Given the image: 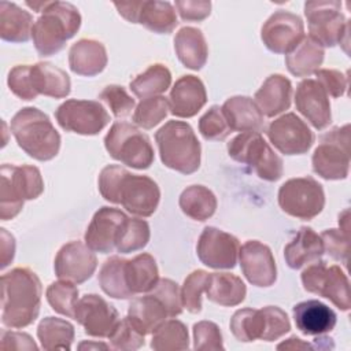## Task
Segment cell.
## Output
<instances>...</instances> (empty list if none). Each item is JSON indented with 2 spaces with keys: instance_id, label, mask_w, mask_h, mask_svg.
Listing matches in <instances>:
<instances>
[{
  "instance_id": "60d3db41",
  "label": "cell",
  "mask_w": 351,
  "mask_h": 351,
  "mask_svg": "<svg viewBox=\"0 0 351 351\" xmlns=\"http://www.w3.org/2000/svg\"><path fill=\"white\" fill-rule=\"evenodd\" d=\"M151 348L156 351H176L189 348V335L184 322L178 319L165 321L151 339Z\"/></svg>"
},
{
  "instance_id": "816d5d0a",
  "label": "cell",
  "mask_w": 351,
  "mask_h": 351,
  "mask_svg": "<svg viewBox=\"0 0 351 351\" xmlns=\"http://www.w3.org/2000/svg\"><path fill=\"white\" fill-rule=\"evenodd\" d=\"M195 350H223L222 333L219 326L211 321H199L193 325Z\"/></svg>"
},
{
  "instance_id": "cb8c5ba5",
  "label": "cell",
  "mask_w": 351,
  "mask_h": 351,
  "mask_svg": "<svg viewBox=\"0 0 351 351\" xmlns=\"http://www.w3.org/2000/svg\"><path fill=\"white\" fill-rule=\"evenodd\" d=\"M292 314L296 328L306 336L325 335L333 330L337 321L336 313L315 299L295 304Z\"/></svg>"
},
{
  "instance_id": "836d02e7",
  "label": "cell",
  "mask_w": 351,
  "mask_h": 351,
  "mask_svg": "<svg viewBox=\"0 0 351 351\" xmlns=\"http://www.w3.org/2000/svg\"><path fill=\"white\" fill-rule=\"evenodd\" d=\"M125 278L133 296L148 293L159 281V270L155 258L149 254H138L132 259H126Z\"/></svg>"
},
{
  "instance_id": "30bf717a",
  "label": "cell",
  "mask_w": 351,
  "mask_h": 351,
  "mask_svg": "<svg viewBox=\"0 0 351 351\" xmlns=\"http://www.w3.org/2000/svg\"><path fill=\"white\" fill-rule=\"evenodd\" d=\"M280 208L298 219H313L325 206L322 185L313 177H296L285 181L278 189Z\"/></svg>"
},
{
  "instance_id": "d4e9b609",
  "label": "cell",
  "mask_w": 351,
  "mask_h": 351,
  "mask_svg": "<svg viewBox=\"0 0 351 351\" xmlns=\"http://www.w3.org/2000/svg\"><path fill=\"white\" fill-rule=\"evenodd\" d=\"M292 84L282 74L269 75L254 95V101L262 115L273 118L291 107Z\"/></svg>"
},
{
  "instance_id": "7402d4cb",
  "label": "cell",
  "mask_w": 351,
  "mask_h": 351,
  "mask_svg": "<svg viewBox=\"0 0 351 351\" xmlns=\"http://www.w3.org/2000/svg\"><path fill=\"white\" fill-rule=\"evenodd\" d=\"M296 110L318 130L332 122L329 96L324 88L311 78L300 81L295 92Z\"/></svg>"
},
{
  "instance_id": "b9f144b4",
  "label": "cell",
  "mask_w": 351,
  "mask_h": 351,
  "mask_svg": "<svg viewBox=\"0 0 351 351\" xmlns=\"http://www.w3.org/2000/svg\"><path fill=\"white\" fill-rule=\"evenodd\" d=\"M151 237L149 225L144 219L126 218L118 232L115 250L121 254H130L143 250Z\"/></svg>"
},
{
  "instance_id": "44dd1931",
  "label": "cell",
  "mask_w": 351,
  "mask_h": 351,
  "mask_svg": "<svg viewBox=\"0 0 351 351\" xmlns=\"http://www.w3.org/2000/svg\"><path fill=\"white\" fill-rule=\"evenodd\" d=\"M128 215L114 207L103 206L92 217L86 228L85 244L95 252L110 254L115 250L118 232Z\"/></svg>"
},
{
  "instance_id": "db71d44e",
  "label": "cell",
  "mask_w": 351,
  "mask_h": 351,
  "mask_svg": "<svg viewBox=\"0 0 351 351\" xmlns=\"http://www.w3.org/2000/svg\"><path fill=\"white\" fill-rule=\"evenodd\" d=\"M7 85L21 100H34L37 97L30 84V64H16L12 67L7 77Z\"/></svg>"
},
{
  "instance_id": "11a10c76",
  "label": "cell",
  "mask_w": 351,
  "mask_h": 351,
  "mask_svg": "<svg viewBox=\"0 0 351 351\" xmlns=\"http://www.w3.org/2000/svg\"><path fill=\"white\" fill-rule=\"evenodd\" d=\"M315 81L324 88L328 96L332 97H341L348 85L347 75L339 70L333 69H318L315 73Z\"/></svg>"
},
{
  "instance_id": "e575fe53",
  "label": "cell",
  "mask_w": 351,
  "mask_h": 351,
  "mask_svg": "<svg viewBox=\"0 0 351 351\" xmlns=\"http://www.w3.org/2000/svg\"><path fill=\"white\" fill-rule=\"evenodd\" d=\"M325 51L308 36L285 55V64L288 71L295 77H310L314 74L324 62Z\"/></svg>"
},
{
  "instance_id": "ac0fdd59",
  "label": "cell",
  "mask_w": 351,
  "mask_h": 351,
  "mask_svg": "<svg viewBox=\"0 0 351 351\" xmlns=\"http://www.w3.org/2000/svg\"><path fill=\"white\" fill-rule=\"evenodd\" d=\"M74 319L92 337H108L119 322L117 308L96 293H86L78 299Z\"/></svg>"
},
{
  "instance_id": "ffe728a7",
  "label": "cell",
  "mask_w": 351,
  "mask_h": 351,
  "mask_svg": "<svg viewBox=\"0 0 351 351\" xmlns=\"http://www.w3.org/2000/svg\"><path fill=\"white\" fill-rule=\"evenodd\" d=\"M239 262L244 277L255 287H271L277 280V266L271 250L258 241L248 240L239 250Z\"/></svg>"
},
{
  "instance_id": "c3c4849f",
  "label": "cell",
  "mask_w": 351,
  "mask_h": 351,
  "mask_svg": "<svg viewBox=\"0 0 351 351\" xmlns=\"http://www.w3.org/2000/svg\"><path fill=\"white\" fill-rule=\"evenodd\" d=\"M199 132L206 140H225L232 132L228 126L222 108L211 106L199 119Z\"/></svg>"
},
{
  "instance_id": "484cf974",
  "label": "cell",
  "mask_w": 351,
  "mask_h": 351,
  "mask_svg": "<svg viewBox=\"0 0 351 351\" xmlns=\"http://www.w3.org/2000/svg\"><path fill=\"white\" fill-rule=\"evenodd\" d=\"M107 62L104 44L93 38H81L69 51V66L77 75L95 77L106 69Z\"/></svg>"
},
{
  "instance_id": "6f0895ef",
  "label": "cell",
  "mask_w": 351,
  "mask_h": 351,
  "mask_svg": "<svg viewBox=\"0 0 351 351\" xmlns=\"http://www.w3.org/2000/svg\"><path fill=\"white\" fill-rule=\"evenodd\" d=\"M0 348L4 351L8 350H37V344L34 343L33 337L23 332H14V330H4L1 333Z\"/></svg>"
},
{
  "instance_id": "7c38bea8",
  "label": "cell",
  "mask_w": 351,
  "mask_h": 351,
  "mask_svg": "<svg viewBox=\"0 0 351 351\" xmlns=\"http://www.w3.org/2000/svg\"><path fill=\"white\" fill-rule=\"evenodd\" d=\"M55 118L63 130L82 136H95L110 122V114L96 100L69 99L56 108Z\"/></svg>"
},
{
  "instance_id": "f546056e",
  "label": "cell",
  "mask_w": 351,
  "mask_h": 351,
  "mask_svg": "<svg viewBox=\"0 0 351 351\" xmlns=\"http://www.w3.org/2000/svg\"><path fill=\"white\" fill-rule=\"evenodd\" d=\"M174 51L178 60L191 70H200L208 56L204 34L193 26L181 27L174 36Z\"/></svg>"
},
{
  "instance_id": "d6986e66",
  "label": "cell",
  "mask_w": 351,
  "mask_h": 351,
  "mask_svg": "<svg viewBox=\"0 0 351 351\" xmlns=\"http://www.w3.org/2000/svg\"><path fill=\"white\" fill-rule=\"evenodd\" d=\"M97 267L95 252L82 241L73 240L58 251L53 261V270L59 280L74 282L75 285L88 281Z\"/></svg>"
},
{
  "instance_id": "5bb4252c",
  "label": "cell",
  "mask_w": 351,
  "mask_h": 351,
  "mask_svg": "<svg viewBox=\"0 0 351 351\" xmlns=\"http://www.w3.org/2000/svg\"><path fill=\"white\" fill-rule=\"evenodd\" d=\"M114 7L128 22L140 23L145 29L158 34H169L178 25L176 10L169 1H115Z\"/></svg>"
},
{
  "instance_id": "4316f807",
  "label": "cell",
  "mask_w": 351,
  "mask_h": 351,
  "mask_svg": "<svg viewBox=\"0 0 351 351\" xmlns=\"http://www.w3.org/2000/svg\"><path fill=\"white\" fill-rule=\"evenodd\" d=\"M30 84L36 96L44 95L53 99H63L71 90L69 74L49 62L30 64Z\"/></svg>"
},
{
  "instance_id": "d6a6232c",
  "label": "cell",
  "mask_w": 351,
  "mask_h": 351,
  "mask_svg": "<svg viewBox=\"0 0 351 351\" xmlns=\"http://www.w3.org/2000/svg\"><path fill=\"white\" fill-rule=\"evenodd\" d=\"M207 299L223 307L240 304L247 295L243 280L230 273H210L206 287Z\"/></svg>"
},
{
  "instance_id": "f6af8a7d",
  "label": "cell",
  "mask_w": 351,
  "mask_h": 351,
  "mask_svg": "<svg viewBox=\"0 0 351 351\" xmlns=\"http://www.w3.org/2000/svg\"><path fill=\"white\" fill-rule=\"evenodd\" d=\"M208 274L206 270H193L185 280L181 288V299L184 307L192 313L197 314L202 311V295L206 291Z\"/></svg>"
},
{
  "instance_id": "9c48e42d",
  "label": "cell",
  "mask_w": 351,
  "mask_h": 351,
  "mask_svg": "<svg viewBox=\"0 0 351 351\" xmlns=\"http://www.w3.org/2000/svg\"><path fill=\"white\" fill-rule=\"evenodd\" d=\"M315 174L328 181L344 180L350 171V125L336 126L321 136L311 156Z\"/></svg>"
},
{
  "instance_id": "bcb514c9",
  "label": "cell",
  "mask_w": 351,
  "mask_h": 351,
  "mask_svg": "<svg viewBox=\"0 0 351 351\" xmlns=\"http://www.w3.org/2000/svg\"><path fill=\"white\" fill-rule=\"evenodd\" d=\"M99 99L107 104V107L115 118L129 117L136 106L134 99L126 92V89L122 85L117 84L107 85L99 93Z\"/></svg>"
},
{
  "instance_id": "f5cc1de1",
  "label": "cell",
  "mask_w": 351,
  "mask_h": 351,
  "mask_svg": "<svg viewBox=\"0 0 351 351\" xmlns=\"http://www.w3.org/2000/svg\"><path fill=\"white\" fill-rule=\"evenodd\" d=\"M324 243V251L333 258L340 261L344 266L348 263V233L341 229H326L321 234Z\"/></svg>"
},
{
  "instance_id": "9a60e30c",
  "label": "cell",
  "mask_w": 351,
  "mask_h": 351,
  "mask_svg": "<svg viewBox=\"0 0 351 351\" xmlns=\"http://www.w3.org/2000/svg\"><path fill=\"white\" fill-rule=\"evenodd\" d=\"M304 37V25L299 15L278 10L271 14L261 29V40L274 53H289Z\"/></svg>"
},
{
  "instance_id": "2e32d148",
  "label": "cell",
  "mask_w": 351,
  "mask_h": 351,
  "mask_svg": "<svg viewBox=\"0 0 351 351\" xmlns=\"http://www.w3.org/2000/svg\"><path fill=\"white\" fill-rule=\"evenodd\" d=\"M266 136L284 155L306 154L314 143V133L295 112H287L271 121L266 129Z\"/></svg>"
},
{
  "instance_id": "6da1fadb",
  "label": "cell",
  "mask_w": 351,
  "mask_h": 351,
  "mask_svg": "<svg viewBox=\"0 0 351 351\" xmlns=\"http://www.w3.org/2000/svg\"><path fill=\"white\" fill-rule=\"evenodd\" d=\"M43 285L29 267H15L1 276V324L7 328L32 325L41 307Z\"/></svg>"
},
{
  "instance_id": "681fc988",
  "label": "cell",
  "mask_w": 351,
  "mask_h": 351,
  "mask_svg": "<svg viewBox=\"0 0 351 351\" xmlns=\"http://www.w3.org/2000/svg\"><path fill=\"white\" fill-rule=\"evenodd\" d=\"M154 295L166 307L169 317H177L182 313V299L178 284L170 278H159L156 285L148 292Z\"/></svg>"
},
{
  "instance_id": "52a82bcc",
  "label": "cell",
  "mask_w": 351,
  "mask_h": 351,
  "mask_svg": "<svg viewBox=\"0 0 351 351\" xmlns=\"http://www.w3.org/2000/svg\"><path fill=\"white\" fill-rule=\"evenodd\" d=\"M108 155L137 170L148 169L155 158L149 137L129 122H115L104 137Z\"/></svg>"
},
{
  "instance_id": "d590c367",
  "label": "cell",
  "mask_w": 351,
  "mask_h": 351,
  "mask_svg": "<svg viewBox=\"0 0 351 351\" xmlns=\"http://www.w3.org/2000/svg\"><path fill=\"white\" fill-rule=\"evenodd\" d=\"M181 211L193 221H206L215 214L218 202L211 189L204 185L186 186L178 199Z\"/></svg>"
},
{
  "instance_id": "8fae6325",
  "label": "cell",
  "mask_w": 351,
  "mask_h": 351,
  "mask_svg": "<svg viewBox=\"0 0 351 351\" xmlns=\"http://www.w3.org/2000/svg\"><path fill=\"white\" fill-rule=\"evenodd\" d=\"M300 278L307 292L329 299L341 311L351 308L348 277L340 266H326L321 261L313 262L302 271Z\"/></svg>"
},
{
  "instance_id": "277c9868",
  "label": "cell",
  "mask_w": 351,
  "mask_h": 351,
  "mask_svg": "<svg viewBox=\"0 0 351 351\" xmlns=\"http://www.w3.org/2000/svg\"><path fill=\"white\" fill-rule=\"evenodd\" d=\"M162 163L181 174H192L200 167L202 147L192 129L184 121H169L156 133Z\"/></svg>"
},
{
  "instance_id": "94428289",
  "label": "cell",
  "mask_w": 351,
  "mask_h": 351,
  "mask_svg": "<svg viewBox=\"0 0 351 351\" xmlns=\"http://www.w3.org/2000/svg\"><path fill=\"white\" fill-rule=\"evenodd\" d=\"M313 347L314 350H333V339L325 335H318V337H315L313 341Z\"/></svg>"
},
{
  "instance_id": "ba28073f",
  "label": "cell",
  "mask_w": 351,
  "mask_h": 351,
  "mask_svg": "<svg viewBox=\"0 0 351 351\" xmlns=\"http://www.w3.org/2000/svg\"><path fill=\"white\" fill-rule=\"evenodd\" d=\"M304 16L308 25L310 38L324 47L348 44L350 23L341 12L337 0H317L304 3Z\"/></svg>"
},
{
  "instance_id": "7a4b0ae2",
  "label": "cell",
  "mask_w": 351,
  "mask_h": 351,
  "mask_svg": "<svg viewBox=\"0 0 351 351\" xmlns=\"http://www.w3.org/2000/svg\"><path fill=\"white\" fill-rule=\"evenodd\" d=\"M10 130L30 158L47 162L53 159L60 149V134L49 117L36 107L21 108L11 119Z\"/></svg>"
},
{
  "instance_id": "74e56055",
  "label": "cell",
  "mask_w": 351,
  "mask_h": 351,
  "mask_svg": "<svg viewBox=\"0 0 351 351\" xmlns=\"http://www.w3.org/2000/svg\"><path fill=\"white\" fill-rule=\"evenodd\" d=\"M74 326L58 317H45L37 326V337L44 350H71Z\"/></svg>"
},
{
  "instance_id": "3957f363",
  "label": "cell",
  "mask_w": 351,
  "mask_h": 351,
  "mask_svg": "<svg viewBox=\"0 0 351 351\" xmlns=\"http://www.w3.org/2000/svg\"><path fill=\"white\" fill-rule=\"evenodd\" d=\"M81 27V14L67 1H48L33 25L32 38L40 56H52L64 48Z\"/></svg>"
},
{
  "instance_id": "e0dca14e",
  "label": "cell",
  "mask_w": 351,
  "mask_h": 351,
  "mask_svg": "<svg viewBox=\"0 0 351 351\" xmlns=\"http://www.w3.org/2000/svg\"><path fill=\"white\" fill-rule=\"evenodd\" d=\"M240 244L237 237L214 226H206L196 244L199 261L211 269H233L237 263Z\"/></svg>"
},
{
  "instance_id": "f907efd6",
  "label": "cell",
  "mask_w": 351,
  "mask_h": 351,
  "mask_svg": "<svg viewBox=\"0 0 351 351\" xmlns=\"http://www.w3.org/2000/svg\"><path fill=\"white\" fill-rule=\"evenodd\" d=\"M265 318L263 341H274L291 330V322L287 313L277 306H266L261 308Z\"/></svg>"
},
{
  "instance_id": "680465c9",
  "label": "cell",
  "mask_w": 351,
  "mask_h": 351,
  "mask_svg": "<svg viewBox=\"0 0 351 351\" xmlns=\"http://www.w3.org/2000/svg\"><path fill=\"white\" fill-rule=\"evenodd\" d=\"M15 256V239L4 228L0 229V267L5 269Z\"/></svg>"
},
{
  "instance_id": "83f0119b",
  "label": "cell",
  "mask_w": 351,
  "mask_h": 351,
  "mask_svg": "<svg viewBox=\"0 0 351 351\" xmlns=\"http://www.w3.org/2000/svg\"><path fill=\"white\" fill-rule=\"evenodd\" d=\"M324 243L319 234L310 226H302L295 237L285 245L284 258L287 265L298 270L306 265L319 261L324 255Z\"/></svg>"
},
{
  "instance_id": "7dc6e473",
  "label": "cell",
  "mask_w": 351,
  "mask_h": 351,
  "mask_svg": "<svg viewBox=\"0 0 351 351\" xmlns=\"http://www.w3.org/2000/svg\"><path fill=\"white\" fill-rule=\"evenodd\" d=\"M144 335L140 333L128 317L119 319L118 325L108 336L111 347L121 351H134L144 346Z\"/></svg>"
},
{
  "instance_id": "4fadbf2b",
  "label": "cell",
  "mask_w": 351,
  "mask_h": 351,
  "mask_svg": "<svg viewBox=\"0 0 351 351\" xmlns=\"http://www.w3.org/2000/svg\"><path fill=\"white\" fill-rule=\"evenodd\" d=\"M160 200L158 184L148 176L125 171L117 189L115 204H121L126 211L137 217H151Z\"/></svg>"
},
{
  "instance_id": "1f68e13d",
  "label": "cell",
  "mask_w": 351,
  "mask_h": 351,
  "mask_svg": "<svg viewBox=\"0 0 351 351\" xmlns=\"http://www.w3.org/2000/svg\"><path fill=\"white\" fill-rule=\"evenodd\" d=\"M33 16L15 3L0 1V37L8 43H26L32 37Z\"/></svg>"
},
{
  "instance_id": "ab89813d",
  "label": "cell",
  "mask_w": 351,
  "mask_h": 351,
  "mask_svg": "<svg viewBox=\"0 0 351 351\" xmlns=\"http://www.w3.org/2000/svg\"><path fill=\"white\" fill-rule=\"evenodd\" d=\"M230 332L243 343L261 340L265 329V318L262 310L256 308H240L230 318Z\"/></svg>"
},
{
  "instance_id": "8d00e7d4",
  "label": "cell",
  "mask_w": 351,
  "mask_h": 351,
  "mask_svg": "<svg viewBox=\"0 0 351 351\" xmlns=\"http://www.w3.org/2000/svg\"><path fill=\"white\" fill-rule=\"evenodd\" d=\"M171 73L162 63H154L148 66L143 73H140L133 81H130L129 88L138 99H148L154 96H160L170 88Z\"/></svg>"
},
{
  "instance_id": "7bdbcfd3",
  "label": "cell",
  "mask_w": 351,
  "mask_h": 351,
  "mask_svg": "<svg viewBox=\"0 0 351 351\" xmlns=\"http://www.w3.org/2000/svg\"><path fill=\"white\" fill-rule=\"evenodd\" d=\"M45 296L53 311L60 315L74 318L75 306L78 302V288L74 282L66 280L53 281L48 285Z\"/></svg>"
},
{
  "instance_id": "f35d334b",
  "label": "cell",
  "mask_w": 351,
  "mask_h": 351,
  "mask_svg": "<svg viewBox=\"0 0 351 351\" xmlns=\"http://www.w3.org/2000/svg\"><path fill=\"white\" fill-rule=\"evenodd\" d=\"M126 259L111 256L104 261L99 271V284L101 291L114 299H130L133 293L129 291L125 278Z\"/></svg>"
},
{
  "instance_id": "f1b7e54d",
  "label": "cell",
  "mask_w": 351,
  "mask_h": 351,
  "mask_svg": "<svg viewBox=\"0 0 351 351\" xmlns=\"http://www.w3.org/2000/svg\"><path fill=\"white\" fill-rule=\"evenodd\" d=\"M221 108L232 132L259 133L263 129V115L248 96H232L225 100Z\"/></svg>"
},
{
  "instance_id": "8992f818",
  "label": "cell",
  "mask_w": 351,
  "mask_h": 351,
  "mask_svg": "<svg viewBox=\"0 0 351 351\" xmlns=\"http://www.w3.org/2000/svg\"><path fill=\"white\" fill-rule=\"evenodd\" d=\"M229 156L251 167L261 180L274 182L284 174L282 159L258 132H243L228 143Z\"/></svg>"
},
{
  "instance_id": "ee69618b",
  "label": "cell",
  "mask_w": 351,
  "mask_h": 351,
  "mask_svg": "<svg viewBox=\"0 0 351 351\" xmlns=\"http://www.w3.org/2000/svg\"><path fill=\"white\" fill-rule=\"evenodd\" d=\"M169 112V100L165 96L143 99L134 108L133 122L143 129H152L159 125Z\"/></svg>"
},
{
  "instance_id": "5b68a950",
  "label": "cell",
  "mask_w": 351,
  "mask_h": 351,
  "mask_svg": "<svg viewBox=\"0 0 351 351\" xmlns=\"http://www.w3.org/2000/svg\"><path fill=\"white\" fill-rule=\"evenodd\" d=\"M0 177L1 221L15 218L26 200H34L44 192V180L36 166L3 163Z\"/></svg>"
},
{
  "instance_id": "4dcf8cb0",
  "label": "cell",
  "mask_w": 351,
  "mask_h": 351,
  "mask_svg": "<svg viewBox=\"0 0 351 351\" xmlns=\"http://www.w3.org/2000/svg\"><path fill=\"white\" fill-rule=\"evenodd\" d=\"M167 317L166 307L151 293L133 299L128 308V318L144 336L152 335Z\"/></svg>"
},
{
  "instance_id": "9f6ffc18",
  "label": "cell",
  "mask_w": 351,
  "mask_h": 351,
  "mask_svg": "<svg viewBox=\"0 0 351 351\" xmlns=\"http://www.w3.org/2000/svg\"><path fill=\"white\" fill-rule=\"evenodd\" d=\"M181 19L200 22L211 12V1L207 0H177L174 3Z\"/></svg>"
},
{
  "instance_id": "91938a15",
  "label": "cell",
  "mask_w": 351,
  "mask_h": 351,
  "mask_svg": "<svg viewBox=\"0 0 351 351\" xmlns=\"http://www.w3.org/2000/svg\"><path fill=\"white\" fill-rule=\"evenodd\" d=\"M277 350H292V351L296 350L298 351V350H314V347L311 343H306L302 339L292 336V337L287 339L285 341L280 343L277 346Z\"/></svg>"
},
{
  "instance_id": "603a6c76",
  "label": "cell",
  "mask_w": 351,
  "mask_h": 351,
  "mask_svg": "<svg viewBox=\"0 0 351 351\" xmlns=\"http://www.w3.org/2000/svg\"><path fill=\"white\" fill-rule=\"evenodd\" d=\"M207 103L203 81L192 74L180 77L169 95V110L177 118L195 117Z\"/></svg>"
},
{
  "instance_id": "6125c7cd",
  "label": "cell",
  "mask_w": 351,
  "mask_h": 351,
  "mask_svg": "<svg viewBox=\"0 0 351 351\" xmlns=\"http://www.w3.org/2000/svg\"><path fill=\"white\" fill-rule=\"evenodd\" d=\"M80 350H108V346L104 343H92V341H82L78 346Z\"/></svg>"
}]
</instances>
